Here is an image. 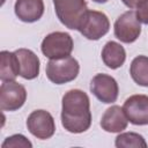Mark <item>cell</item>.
Segmentation results:
<instances>
[{
	"instance_id": "6da1fadb",
	"label": "cell",
	"mask_w": 148,
	"mask_h": 148,
	"mask_svg": "<svg viewBox=\"0 0 148 148\" xmlns=\"http://www.w3.org/2000/svg\"><path fill=\"white\" fill-rule=\"evenodd\" d=\"M61 124L69 133H83L91 125L90 99L81 89H71L62 96Z\"/></svg>"
},
{
	"instance_id": "7a4b0ae2",
	"label": "cell",
	"mask_w": 148,
	"mask_h": 148,
	"mask_svg": "<svg viewBox=\"0 0 148 148\" xmlns=\"http://www.w3.org/2000/svg\"><path fill=\"white\" fill-rule=\"evenodd\" d=\"M79 72V61L72 56L60 59H51L45 68L47 79L54 84H64L75 80Z\"/></svg>"
},
{
	"instance_id": "3957f363",
	"label": "cell",
	"mask_w": 148,
	"mask_h": 148,
	"mask_svg": "<svg viewBox=\"0 0 148 148\" xmlns=\"http://www.w3.org/2000/svg\"><path fill=\"white\" fill-rule=\"evenodd\" d=\"M59 21L68 29L77 30L80 22L88 10L86 0H52Z\"/></svg>"
},
{
	"instance_id": "277c9868",
	"label": "cell",
	"mask_w": 148,
	"mask_h": 148,
	"mask_svg": "<svg viewBox=\"0 0 148 148\" xmlns=\"http://www.w3.org/2000/svg\"><path fill=\"white\" fill-rule=\"evenodd\" d=\"M73 47L74 42L72 36L62 31H54L46 35L40 45L42 53L50 60L71 56Z\"/></svg>"
},
{
	"instance_id": "5b68a950",
	"label": "cell",
	"mask_w": 148,
	"mask_h": 148,
	"mask_svg": "<svg viewBox=\"0 0 148 148\" xmlns=\"http://www.w3.org/2000/svg\"><path fill=\"white\" fill-rule=\"evenodd\" d=\"M83 37L90 40H98L110 30V21L108 16L98 10H87L83 15L79 29Z\"/></svg>"
},
{
	"instance_id": "8992f818",
	"label": "cell",
	"mask_w": 148,
	"mask_h": 148,
	"mask_svg": "<svg viewBox=\"0 0 148 148\" xmlns=\"http://www.w3.org/2000/svg\"><path fill=\"white\" fill-rule=\"evenodd\" d=\"M113 32L117 39L123 43L131 44L141 35V24L135 16V12L127 10L123 13L114 22Z\"/></svg>"
},
{
	"instance_id": "52a82bcc",
	"label": "cell",
	"mask_w": 148,
	"mask_h": 148,
	"mask_svg": "<svg viewBox=\"0 0 148 148\" xmlns=\"http://www.w3.org/2000/svg\"><path fill=\"white\" fill-rule=\"evenodd\" d=\"M27 128L37 139L46 140L53 136L56 132V123L49 111L35 110L28 116Z\"/></svg>"
},
{
	"instance_id": "ba28073f",
	"label": "cell",
	"mask_w": 148,
	"mask_h": 148,
	"mask_svg": "<svg viewBox=\"0 0 148 148\" xmlns=\"http://www.w3.org/2000/svg\"><path fill=\"white\" fill-rule=\"evenodd\" d=\"M27 99L25 88L16 81H5L0 87V108L2 111H16Z\"/></svg>"
},
{
	"instance_id": "9c48e42d",
	"label": "cell",
	"mask_w": 148,
	"mask_h": 148,
	"mask_svg": "<svg viewBox=\"0 0 148 148\" xmlns=\"http://www.w3.org/2000/svg\"><path fill=\"white\" fill-rule=\"evenodd\" d=\"M90 91L94 96L105 104L114 103L118 98L119 87L114 77L108 74H96L90 82Z\"/></svg>"
},
{
	"instance_id": "30bf717a",
	"label": "cell",
	"mask_w": 148,
	"mask_h": 148,
	"mask_svg": "<svg viewBox=\"0 0 148 148\" xmlns=\"http://www.w3.org/2000/svg\"><path fill=\"white\" fill-rule=\"evenodd\" d=\"M123 110L133 125H148V96L147 95H132L123 105Z\"/></svg>"
},
{
	"instance_id": "8fae6325",
	"label": "cell",
	"mask_w": 148,
	"mask_h": 148,
	"mask_svg": "<svg viewBox=\"0 0 148 148\" xmlns=\"http://www.w3.org/2000/svg\"><path fill=\"white\" fill-rule=\"evenodd\" d=\"M128 119L119 105H112L105 110L101 118V127L109 133H120L126 130Z\"/></svg>"
},
{
	"instance_id": "7c38bea8",
	"label": "cell",
	"mask_w": 148,
	"mask_h": 148,
	"mask_svg": "<svg viewBox=\"0 0 148 148\" xmlns=\"http://www.w3.org/2000/svg\"><path fill=\"white\" fill-rule=\"evenodd\" d=\"M15 15L25 23L38 21L44 14L43 0H16L14 5Z\"/></svg>"
},
{
	"instance_id": "4fadbf2b",
	"label": "cell",
	"mask_w": 148,
	"mask_h": 148,
	"mask_svg": "<svg viewBox=\"0 0 148 148\" xmlns=\"http://www.w3.org/2000/svg\"><path fill=\"white\" fill-rule=\"evenodd\" d=\"M15 53L20 61V75L25 80L36 79L40 69V61L36 53L29 49H18Z\"/></svg>"
},
{
	"instance_id": "5bb4252c",
	"label": "cell",
	"mask_w": 148,
	"mask_h": 148,
	"mask_svg": "<svg viewBox=\"0 0 148 148\" xmlns=\"http://www.w3.org/2000/svg\"><path fill=\"white\" fill-rule=\"evenodd\" d=\"M102 60L111 69L121 67L126 60V51L123 45L117 42H108L102 50Z\"/></svg>"
},
{
	"instance_id": "9a60e30c",
	"label": "cell",
	"mask_w": 148,
	"mask_h": 148,
	"mask_svg": "<svg viewBox=\"0 0 148 148\" xmlns=\"http://www.w3.org/2000/svg\"><path fill=\"white\" fill-rule=\"evenodd\" d=\"M0 79L2 82L5 81H15V79L20 75V61L15 52L1 51L0 52Z\"/></svg>"
},
{
	"instance_id": "2e32d148",
	"label": "cell",
	"mask_w": 148,
	"mask_h": 148,
	"mask_svg": "<svg viewBox=\"0 0 148 148\" xmlns=\"http://www.w3.org/2000/svg\"><path fill=\"white\" fill-rule=\"evenodd\" d=\"M130 74L136 84L141 87H148V57H135L131 62Z\"/></svg>"
},
{
	"instance_id": "e0dca14e",
	"label": "cell",
	"mask_w": 148,
	"mask_h": 148,
	"mask_svg": "<svg viewBox=\"0 0 148 148\" xmlns=\"http://www.w3.org/2000/svg\"><path fill=\"white\" fill-rule=\"evenodd\" d=\"M114 146L117 148H146L147 142L145 138L135 132H124L120 133L116 140H114Z\"/></svg>"
},
{
	"instance_id": "ac0fdd59",
	"label": "cell",
	"mask_w": 148,
	"mask_h": 148,
	"mask_svg": "<svg viewBox=\"0 0 148 148\" xmlns=\"http://www.w3.org/2000/svg\"><path fill=\"white\" fill-rule=\"evenodd\" d=\"M32 143L22 134H14L5 139L1 148H31Z\"/></svg>"
},
{
	"instance_id": "d6986e66",
	"label": "cell",
	"mask_w": 148,
	"mask_h": 148,
	"mask_svg": "<svg viewBox=\"0 0 148 148\" xmlns=\"http://www.w3.org/2000/svg\"><path fill=\"white\" fill-rule=\"evenodd\" d=\"M135 16L140 23L148 24V0H141L135 8Z\"/></svg>"
},
{
	"instance_id": "ffe728a7",
	"label": "cell",
	"mask_w": 148,
	"mask_h": 148,
	"mask_svg": "<svg viewBox=\"0 0 148 148\" xmlns=\"http://www.w3.org/2000/svg\"><path fill=\"white\" fill-rule=\"evenodd\" d=\"M121 1H123V3H124L126 7H128L130 9H135L136 6H138V3H139L141 0H121Z\"/></svg>"
},
{
	"instance_id": "44dd1931",
	"label": "cell",
	"mask_w": 148,
	"mask_h": 148,
	"mask_svg": "<svg viewBox=\"0 0 148 148\" xmlns=\"http://www.w3.org/2000/svg\"><path fill=\"white\" fill-rule=\"evenodd\" d=\"M94 2H97V3H105L108 0H92Z\"/></svg>"
}]
</instances>
